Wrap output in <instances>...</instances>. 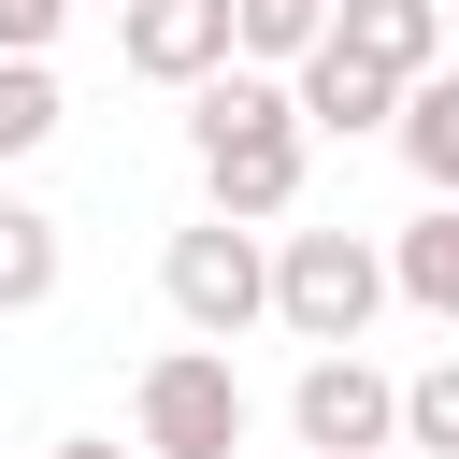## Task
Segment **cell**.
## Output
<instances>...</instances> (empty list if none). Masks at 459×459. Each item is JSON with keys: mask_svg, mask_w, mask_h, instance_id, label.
<instances>
[{"mask_svg": "<svg viewBox=\"0 0 459 459\" xmlns=\"http://www.w3.org/2000/svg\"><path fill=\"white\" fill-rule=\"evenodd\" d=\"M186 158H201V201H215V215L273 230V215L301 201V158H316L301 86H287V72H258V57L201 72V86H186Z\"/></svg>", "mask_w": 459, "mask_h": 459, "instance_id": "obj_1", "label": "cell"}, {"mask_svg": "<svg viewBox=\"0 0 459 459\" xmlns=\"http://www.w3.org/2000/svg\"><path fill=\"white\" fill-rule=\"evenodd\" d=\"M129 430H143V459H244V430H258V402H244V373H230V344H172V359H143V387H129Z\"/></svg>", "mask_w": 459, "mask_h": 459, "instance_id": "obj_3", "label": "cell"}, {"mask_svg": "<svg viewBox=\"0 0 459 459\" xmlns=\"http://www.w3.org/2000/svg\"><path fill=\"white\" fill-rule=\"evenodd\" d=\"M387 287H402L416 316H445V330H459V201H416V230L387 244Z\"/></svg>", "mask_w": 459, "mask_h": 459, "instance_id": "obj_11", "label": "cell"}, {"mask_svg": "<svg viewBox=\"0 0 459 459\" xmlns=\"http://www.w3.org/2000/svg\"><path fill=\"white\" fill-rule=\"evenodd\" d=\"M287 86H301V129H316V143H359V129H387V115H402V72H373L359 43H316Z\"/></svg>", "mask_w": 459, "mask_h": 459, "instance_id": "obj_7", "label": "cell"}, {"mask_svg": "<svg viewBox=\"0 0 459 459\" xmlns=\"http://www.w3.org/2000/svg\"><path fill=\"white\" fill-rule=\"evenodd\" d=\"M330 43H359V57H373V72H402V86L459 57V29H445V0H330Z\"/></svg>", "mask_w": 459, "mask_h": 459, "instance_id": "obj_8", "label": "cell"}, {"mask_svg": "<svg viewBox=\"0 0 459 459\" xmlns=\"http://www.w3.org/2000/svg\"><path fill=\"white\" fill-rule=\"evenodd\" d=\"M230 29H244L258 72H301V57L330 43V0H230Z\"/></svg>", "mask_w": 459, "mask_h": 459, "instance_id": "obj_13", "label": "cell"}, {"mask_svg": "<svg viewBox=\"0 0 459 459\" xmlns=\"http://www.w3.org/2000/svg\"><path fill=\"white\" fill-rule=\"evenodd\" d=\"M43 459H115V445H86V430H72V445H43Z\"/></svg>", "mask_w": 459, "mask_h": 459, "instance_id": "obj_16", "label": "cell"}, {"mask_svg": "<svg viewBox=\"0 0 459 459\" xmlns=\"http://www.w3.org/2000/svg\"><path fill=\"white\" fill-rule=\"evenodd\" d=\"M387 301H402V287H387V244H373V230H287V244H273V330L359 344Z\"/></svg>", "mask_w": 459, "mask_h": 459, "instance_id": "obj_2", "label": "cell"}, {"mask_svg": "<svg viewBox=\"0 0 459 459\" xmlns=\"http://www.w3.org/2000/svg\"><path fill=\"white\" fill-rule=\"evenodd\" d=\"M402 445H416V459H459V359L402 373Z\"/></svg>", "mask_w": 459, "mask_h": 459, "instance_id": "obj_14", "label": "cell"}, {"mask_svg": "<svg viewBox=\"0 0 459 459\" xmlns=\"http://www.w3.org/2000/svg\"><path fill=\"white\" fill-rule=\"evenodd\" d=\"M57 29H72V0H0V57H57Z\"/></svg>", "mask_w": 459, "mask_h": 459, "instance_id": "obj_15", "label": "cell"}, {"mask_svg": "<svg viewBox=\"0 0 459 459\" xmlns=\"http://www.w3.org/2000/svg\"><path fill=\"white\" fill-rule=\"evenodd\" d=\"M158 301H172L201 344H244V330L273 316V244H258L244 215H201V230L158 244Z\"/></svg>", "mask_w": 459, "mask_h": 459, "instance_id": "obj_4", "label": "cell"}, {"mask_svg": "<svg viewBox=\"0 0 459 459\" xmlns=\"http://www.w3.org/2000/svg\"><path fill=\"white\" fill-rule=\"evenodd\" d=\"M287 430H301V459H387L402 445V373H373L359 344H316L301 387H287Z\"/></svg>", "mask_w": 459, "mask_h": 459, "instance_id": "obj_5", "label": "cell"}, {"mask_svg": "<svg viewBox=\"0 0 459 459\" xmlns=\"http://www.w3.org/2000/svg\"><path fill=\"white\" fill-rule=\"evenodd\" d=\"M57 273H72V244H57V215L0 186V316H43V301H57Z\"/></svg>", "mask_w": 459, "mask_h": 459, "instance_id": "obj_10", "label": "cell"}, {"mask_svg": "<svg viewBox=\"0 0 459 459\" xmlns=\"http://www.w3.org/2000/svg\"><path fill=\"white\" fill-rule=\"evenodd\" d=\"M115 57L143 86H201L244 57V29H230V0H115Z\"/></svg>", "mask_w": 459, "mask_h": 459, "instance_id": "obj_6", "label": "cell"}, {"mask_svg": "<svg viewBox=\"0 0 459 459\" xmlns=\"http://www.w3.org/2000/svg\"><path fill=\"white\" fill-rule=\"evenodd\" d=\"M57 115H72V100H57V57H0V172H14V158H43V143H57Z\"/></svg>", "mask_w": 459, "mask_h": 459, "instance_id": "obj_12", "label": "cell"}, {"mask_svg": "<svg viewBox=\"0 0 459 459\" xmlns=\"http://www.w3.org/2000/svg\"><path fill=\"white\" fill-rule=\"evenodd\" d=\"M445 29H459V0H445Z\"/></svg>", "mask_w": 459, "mask_h": 459, "instance_id": "obj_17", "label": "cell"}, {"mask_svg": "<svg viewBox=\"0 0 459 459\" xmlns=\"http://www.w3.org/2000/svg\"><path fill=\"white\" fill-rule=\"evenodd\" d=\"M387 143L416 158V186H430V201H459V57L402 86V115H387Z\"/></svg>", "mask_w": 459, "mask_h": 459, "instance_id": "obj_9", "label": "cell"}]
</instances>
